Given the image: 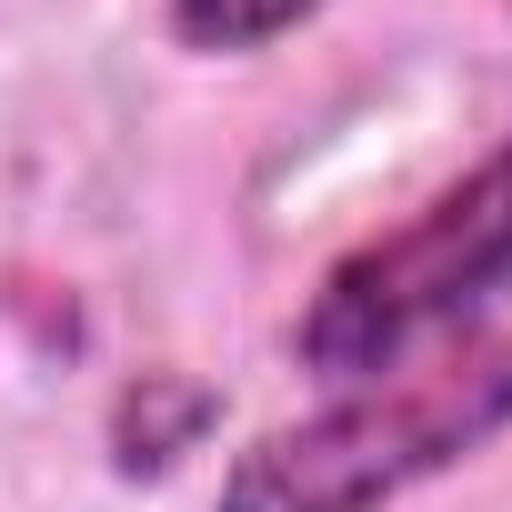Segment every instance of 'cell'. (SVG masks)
<instances>
[{"mask_svg": "<svg viewBox=\"0 0 512 512\" xmlns=\"http://www.w3.org/2000/svg\"><path fill=\"white\" fill-rule=\"evenodd\" d=\"M512 432V332H462L382 382H342V402L262 432L211 512H382L482 442Z\"/></svg>", "mask_w": 512, "mask_h": 512, "instance_id": "obj_1", "label": "cell"}, {"mask_svg": "<svg viewBox=\"0 0 512 512\" xmlns=\"http://www.w3.org/2000/svg\"><path fill=\"white\" fill-rule=\"evenodd\" d=\"M502 292H512V141L482 151L462 181H442L412 221L342 251L292 322V352L322 382H382V372L482 332V312Z\"/></svg>", "mask_w": 512, "mask_h": 512, "instance_id": "obj_2", "label": "cell"}, {"mask_svg": "<svg viewBox=\"0 0 512 512\" xmlns=\"http://www.w3.org/2000/svg\"><path fill=\"white\" fill-rule=\"evenodd\" d=\"M322 0H171V41L181 51H262L282 31H302Z\"/></svg>", "mask_w": 512, "mask_h": 512, "instance_id": "obj_3", "label": "cell"}, {"mask_svg": "<svg viewBox=\"0 0 512 512\" xmlns=\"http://www.w3.org/2000/svg\"><path fill=\"white\" fill-rule=\"evenodd\" d=\"M502 11H512V0H502Z\"/></svg>", "mask_w": 512, "mask_h": 512, "instance_id": "obj_4", "label": "cell"}]
</instances>
